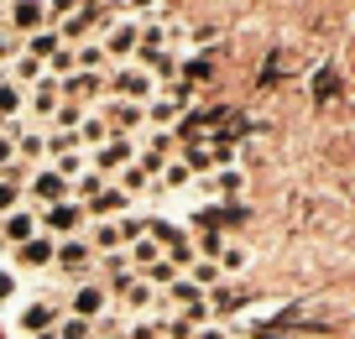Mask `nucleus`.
I'll return each instance as SVG.
<instances>
[{"label": "nucleus", "instance_id": "nucleus-31", "mask_svg": "<svg viewBox=\"0 0 355 339\" xmlns=\"http://www.w3.org/2000/svg\"><path fill=\"white\" fill-rule=\"evenodd\" d=\"M16 78H21V84H37V78H47V73H42L37 58H16Z\"/></svg>", "mask_w": 355, "mask_h": 339}, {"label": "nucleus", "instance_id": "nucleus-18", "mask_svg": "<svg viewBox=\"0 0 355 339\" xmlns=\"http://www.w3.org/2000/svg\"><path fill=\"white\" fill-rule=\"evenodd\" d=\"M125 256H131V266H141V272H146V266L162 261V245H157L152 235H141V241H131V251H125Z\"/></svg>", "mask_w": 355, "mask_h": 339}, {"label": "nucleus", "instance_id": "nucleus-10", "mask_svg": "<svg viewBox=\"0 0 355 339\" xmlns=\"http://www.w3.org/2000/svg\"><path fill=\"white\" fill-rule=\"evenodd\" d=\"M141 121H146V110H141V105H131V99H115V105H105V125H110V136L136 131Z\"/></svg>", "mask_w": 355, "mask_h": 339}, {"label": "nucleus", "instance_id": "nucleus-17", "mask_svg": "<svg viewBox=\"0 0 355 339\" xmlns=\"http://www.w3.org/2000/svg\"><path fill=\"white\" fill-rule=\"evenodd\" d=\"M183 277H189L193 287H204V293H214V287L225 282V272H220V266H214V261H193V266H189V272H183Z\"/></svg>", "mask_w": 355, "mask_h": 339}, {"label": "nucleus", "instance_id": "nucleus-5", "mask_svg": "<svg viewBox=\"0 0 355 339\" xmlns=\"http://www.w3.org/2000/svg\"><path fill=\"white\" fill-rule=\"evenodd\" d=\"M89 251H94V256H110V251H125L121 219H89Z\"/></svg>", "mask_w": 355, "mask_h": 339}, {"label": "nucleus", "instance_id": "nucleus-34", "mask_svg": "<svg viewBox=\"0 0 355 339\" xmlns=\"http://www.w3.org/2000/svg\"><path fill=\"white\" fill-rule=\"evenodd\" d=\"M73 11H84V0H47V21H63Z\"/></svg>", "mask_w": 355, "mask_h": 339}, {"label": "nucleus", "instance_id": "nucleus-26", "mask_svg": "<svg viewBox=\"0 0 355 339\" xmlns=\"http://www.w3.org/2000/svg\"><path fill=\"white\" fill-rule=\"evenodd\" d=\"M63 89H68V94H100L105 84H100V78H94V73H73V78H68Z\"/></svg>", "mask_w": 355, "mask_h": 339}, {"label": "nucleus", "instance_id": "nucleus-38", "mask_svg": "<svg viewBox=\"0 0 355 339\" xmlns=\"http://www.w3.org/2000/svg\"><path fill=\"white\" fill-rule=\"evenodd\" d=\"M11 162H16V141L0 131V173H11Z\"/></svg>", "mask_w": 355, "mask_h": 339}, {"label": "nucleus", "instance_id": "nucleus-44", "mask_svg": "<svg viewBox=\"0 0 355 339\" xmlns=\"http://www.w3.org/2000/svg\"><path fill=\"white\" fill-rule=\"evenodd\" d=\"M32 339H58V329H47V334H32Z\"/></svg>", "mask_w": 355, "mask_h": 339}, {"label": "nucleus", "instance_id": "nucleus-7", "mask_svg": "<svg viewBox=\"0 0 355 339\" xmlns=\"http://www.w3.org/2000/svg\"><path fill=\"white\" fill-rule=\"evenodd\" d=\"M110 89H115L121 99H131V105H141V99H152L157 78H152V73H136V68H121V73L110 78Z\"/></svg>", "mask_w": 355, "mask_h": 339}, {"label": "nucleus", "instance_id": "nucleus-43", "mask_svg": "<svg viewBox=\"0 0 355 339\" xmlns=\"http://www.w3.org/2000/svg\"><path fill=\"white\" fill-rule=\"evenodd\" d=\"M193 339H225V329L220 324H204V329H193Z\"/></svg>", "mask_w": 355, "mask_h": 339}, {"label": "nucleus", "instance_id": "nucleus-37", "mask_svg": "<svg viewBox=\"0 0 355 339\" xmlns=\"http://www.w3.org/2000/svg\"><path fill=\"white\" fill-rule=\"evenodd\" d=\"M209 78H214V68L204 63V58H193L189 63V84H209Z\"/></svg>", "mask_w": 355, "mask_h": 339}, {"label": "nucleus", "instance_id": "nucleus-36", "mask_svg": "<svg viewBox=\"0 0 355 339\" xmlns=\"http://www.w3.org/2000/svg\"><path fill=\"white\" fill-rule=\"evenodd\" d=\"M100 188H105V177H100V173H84V177H78V198H84V204L100 193Z\"/></svg>", "mask_w": 355, "mask_h": 339}, {"label": "nucleus", "instance_id": "nucleus-6", "mask_svg": "<svg viewBox=\"0 0 355 339\" xmlns=\"http://www.w3.org/2000/svg\"><path fill=\"white\" fill-rule=\"evenodd\" d=\"M63 272H73V277H84L89 266H94V251H89V241H78V235H68V241H58V256H53Z\"/></svg>", "mask_w": 355, "mask_h": 339}, {"label": "nucleus", "instance_id": "nucleus-24", "mask_svg": "<svg viewBox=\"0 0 355 339\" xmlns=\"http://www.w3.org/2000/svg\"><path fill=\"white\" fill-rule=\"evenodd\" d=\"M58 339H94V324H84V318H58Z\"/></svg>", "mask_w": 355, "mask_h": 339}, {"label": "nucleus", "instance_id": "nucleus-46", "mask_svg": "<svg viewBox=\"0 0 355 339\" xmlns=\"http://www.w3.org/2000/svg\"><path fill=\"white\" fill-rule=\"evenodd\" d=\"M261 339H277V334H261Z\"/></svg>", "mask_w": 355, "mask_h": 339}, {"label": "nucleus", "instance_id": "nucleus-32", "mask_svg": "<svg viewBox=\"0 0 355 339\" xmlns=\"http://www.w3.org/2000/svg\"><path fill=\"white\" fill-rule=\"evenodd\" d=\"M58 177H84V157L78 152H68V157H58V167H53Z\"/></svg>", "mask_w": 355, "mask_h": 339}, {"label": "nucleus", "instance_id": "nucleus-12", "mask_svg": "<svg viewBox=\"0 0 355 339\" xmlns=\"http://www.w3.org/2000/svg\"><path fill=\"white\" fill-rule=\"evenodd\" d=\"M32 235H42V230H37V214H32V209H11V214L0 219V241H16V245H26Z\"/></svg>", "mask_w": 355, "mask_h": 339}, {"label": "nucleus", "instance_id": "nucleus-45", "mask_svg": "<svg viewBox=\"0 0 355 339\" xmlns=\"http://www.w3.org/2000/svg\"><path fill=\"white\" fill-rule=\"evenodd\" d=\"M0 256H6V241H0Z\"/></svg>", "mask_w": 355, "mask_h": 339}, {"label": "nucleus", "instance_id": "nucleus-33", "mask_svg": "<svg viewBox=\"0 0 355 339\" xmlns=\"http://www.w3.org/2000/svg\"><path fill=\"white\" fill-rule=\"evenodd\" d=\"M162 183H167V188H189V183H193V173H189V167H183V162H167Z\"/></svg>", "mask_w": 355, "mask_h": 339}, {"label": "nucleus", "instance_id": "nucleus-29", "mask_svg": "<svg viewBox=\"0 0 355 339\" xmlns=\"http://www.w3.org/2000/svg\"><path fill=\"white\" fill-rule=\"evenodd\" d=\"M125 339H162V329H157V318H136V324H125Z\"/></svg>", "mask_w": 355, "mask_h": 339}, {"label": "nucleus", "instance_id": "nucleus-42", "mask_svg": "<svg viewBox=\"0 0 355 339\" xmlns=\"http://www.w3.org/2000/svg\"><path fill=\"white\" fill-rule=\"evenodd\" d=\"M73 68V53H53V73H68Z\"/></svg>", "mask_w": 355, "mask_h": 339}, {"label": "nucleus", "instance_id": "nucleus-27", "mask_svg": "<svg viewBox=\"0 0 355 339\" xmlns=\"http://www.w3.org/2000/svg\"><path fill=\"white\" fill-rule=\"evenodd\" d=\"M146 183H152V177H146V173H141V167H136V162H131V167H125V173H121V193H141Z\"/></svg>", "mask_w": 355, "mask_h": 339}, {"label": "nucleus", "instance_id": "nucleus-40", "mask_svg": "<svg viewBox=\"0 0 355 339\" xmlns=\"http://www.w3.org/2000/svg\"><path fill=\"white\" fill-rule=\"evenodd\" d=\"M0 297H16V272L11 266H0Z\"/></svg>", "mask_w": 355, "mask_h": 339}, {"label": "nucleus", "instance_id": "nucleus-21", "mask_svg": "<svg viewBox=\"0 0 355 339\" xmlns=\"http://www.w3.org/2000/svg\"><path fill=\"white\" fill-rule=\"evenodd\" d=\"M209 188L225 193V198H235L241 193V173H235V167H220V173H209Z\"/></svg>", "mask_w": 355, "mask_h": 339}, {"label": "nucleus", "instance_id": "nucleus-35", "mask_svg": "<svg viewBox=\"0 0 355 339\" xmlns=\"http://www.w3.org/2000/svg\"><path fill=\"white\" fill-rule=\"evenodd\" d=\"M21 110V89L16 84H0V115H16Z\"/></svg>", "mask_w": 355, "mask_h": 339}, {"label": "nucleus", "instance_id": "nucleus-9", "mask_svg": "<svg viewBox=\"0 0 355 339\" xmlns=\"http://www.w3.org/2000/svg\"><path fill=\"white\" fill-rule=\"evenodd\" d=\"M340 89H345V78H340V68H334V63H319V68H313V78H309L313 105H334V99H340Z\"/></svg>", "mask_w": 355, "mask_h": 339}, {"label": "nucleus", "instance_id": "nucleus-1", "mask_svg": "<svg viewBox=\"0 0 355 339\" xmlns=\"http://www.w3.org/2000/svg\"><path fill=\"white\" fill-rule=\"evenodd\" d=\"M68 313L84 318V324H94V318L110 313V293H105L100 282H78V287H73V303H68Z\"/></svg>", "mask_w": 355, "mask_h": 339}, {"label": "nucleus", "instance_id": "nucleus-41", "mask_svg": "<svg viewBox=\"0 0 355 339\" xmlns=\"http://www.w3.org/2000/svg\"><path fill=\"white\" fill-rule=\"evenodd\" d=\"M0 58H16V37H11V26H0Z\"/></svg>", "mask_w": 355, "mask_h": 339}, {"label": "nucleus", "instance_id": "nucleus-28", "mask_svg": "<svg viewBox=\"0 0 355 339\" xmlns=\"http://www.w3.org/2000/svg\"><path fill=\"white\" fill-rule=\"evenodd\" d=\"M214 266H220V272H245V251H241V245H225Z\"/></svg>", "mask_w": 355, "mask_h": 339}, {"label": "nucleus", "instance_id": "nucleus-14", "mask_svg": "<svg viewBox=\"0 0 355 339\" xmlns=\"http://www.w3.org/2000/svg\"><path fill=\"white\" fill-rule=\"evenodd\" d=\"M16 256H21V266H53V256H58V241H53V235H32V241H26Z\"/></svg>", "mask_w": 355, "mask_h": 339}, {"label": "nucleus", "instance_id": "nucleus-20", "mask_svg": "<svg viewBox=\"0 0 355 339\" xmlns=\"http://www.w3.org/2000/svg\"><path fill=\"white\" fill-rule=\"evenodd\" d=\"M11 21H16V26H42V21H47V11H42V6H37V0H16Z\"/></svg>", "mask_w": 355, "mask_h": 339}, {"label": "nucleus", "instance_id": "nucleus-8", "mask_svg": "<svg viewBox=\"0 0 355 339\" xmlns=\"http://www.w3.org/2000/svg\"><path fill=\"white\" fill-rule=\"evenodd\" d=\"M26 193H32L42 209H53V204H68V177H58V173H47V167H42V173H37L32 183H26Z\"/></svg>", "mask_w": 355, "mask_h": 339}, {"label": "nucleus", "instance_id": "nucleus-30", "mask_svg": "<svg viewBox=\"0 0 355 339\" xmlns=\"http://www.w3.org/2000/svg\"><path fill=\"white\" fill-rule=\"evenodd\" d=\"M58 125H63V131H78V125H84V110L78 105H58V115H53Z\"/></svg>", "mask_w": 355, "mask_h": 339}, {"label": "nucleus", "instance_id": "nucleus-3", "mask_svg": "<svg viewBox=\"0 0 355 339\" xmlns=\"http://www.w3.org/2000/svg\"><path fill=\"white\" fill-rule=\"evenodd\" d=\"M37 225H47V235H78V225H84V204H53V209H42V219Z\"/></svg>", "mask_w": 355, "mask_h": 339}, {"label": "nucleus", "instance_id": "nucleus-16", "mask_svg": "<svg viewBox=\"0 0 355 339\" xmlns=\"http://www.w3.org/2000/svg\"><path fill=\"white\" fill-rule=\"evenodd\" d=\"M58 105H63V99H58V84H53V78H42V84L32 89V115H47V121H53Z\"/></svg>", "mask_w": 355, "mask_h": 339}, {"label": "nucleus", "instance_id": "nucleus-19", "mask_svg": "<svg viewBox=\"0 0 355 339\" xmlns=\"http://www.w3.org/2000/svg\"><path fill=\"white\" fill-rule=\"evenodd\" d=\"M78 141H84V146H105V141H110V125H105L100 115H84V125H78Z\"/></svg>", "mask_w": 355, "mask_h": 339}, {"label": "nucleus", "instance_id": "nucleus-11", "mask_svg": "<svg viewBox=\"0 0 355 339\" xmlns=\"http://www.w3.org/2000/svg\"><path fill=\"white\" fill-rule=\"evenodd\" d=\"M89 219H110V214H131V193H121V188H100V193L84 204Z\"/></svg>", "mask_w": 355, "mask_h": 339}, {"label": "nucleus", "instance_id": "nucleus-15", "mask_svg": "<svg viewBox=\"0 0 355 339\" xmlns=\"http://www.w3.org/2000/svg\"><path fill=\"white\" fill-rule=\"evenodd\" d=\"M204 303H209V313H241V308L251 303V297H245L241 287H225V282H220L209 297H204Z\"/></svg>", "mask_w": 355, "mask_h": 339}, {"label": "nucleus", "instance_id": "nucleus-23", "mask_svg": "<svg viewBox=\"0 0 355 339\" xmlns=\"http://www.w3.org/2000/svg\"><path fill=\"white\" fill-rule=\"evenodd\" d=\"M58 42H63V32H32V42H26V47H32V58L42 63V58L58 53Z\"/></svg>", "mask_w": 355, "mask_h": 339}, {"label": "nucleus", "instance_id": "nucleus-39", "mask_svg": "<svg viewBox=\"0 0 355 339\" xmlns=\"http://www.w3.org/2000/svg\"><path fill=\"white\" fill-rule=\"evenodd\" d=\"M277 78H282V53H272L266 68H261V84H277Z\"/></svg>", "mask_w": 355, "mask_h": 339}, {"label": "nucleus", "instance_id": "nucleus-4", "mask_svg": "<svg viewBox=\"0 0 355 339\" xmlns=\"http://www.w3.org/2000/svg\"><path fill=\"white\" fill-rule=\"evenodd\" d=\"M136 162V146H131V136H110V141L94 152V167L100 173H125V167Z\"/></svg>", "mask_w": 355, "mask_h": 339}, {"label": "nucleus", "instance_id": "nucleus-22", "mask_svg": "<svg viewBox=\"0 0 355 339\" xmlns=\"http://www.w3.org/2000/svg\"><path fill=\"white\" fill-rule=\"evenodd\" d=\"M11 209H21V183H16V177H6V173H0V219L11 214Z\"/></svg>", "mask_w": 355, "mask_h": 339}, {"label": "nucleus", "instance_id": "nucleus-25", "mask_svg": "<svg viewBox=\"0 0 355 339\" xmlns=\"http://www.w3.org/2000/svg\"><path fill=\"white\" fill-rule=\"evenodd\" d=\"M105 58H110V53H105L100 42H84V47H78V53H73V63H78V68H84V73H89V68H100Z\"/></svg>", "mask_w": 355, "mask_h": 339}, {"label": "nucleus", "instance_id": "nucleus-2", "mask_svg": "<svg viewBox=\"0 0 355 339\" xmlns=\"http://www.w3.org/2000/svg\"><path fill=\"white\" fill-rule=\"evenodd\" d=\"M58 318H63V308H58V303H47V297H32V303L16 313V324H21V334H47Z\"/></svg>", "mask_w": 355, "mask_h": 339}, {"label": "nucleus", "instance_id": "nucleus-13", "mask_svg": "<svg viewBox=\"0 0 355 339\" xmlns=\"http://www.w3.org/2000/svg\"><path fill=\"white\" fill-rule=\"evenodd\" d=\"M136 42H141V26H136V21H115L105 53H110V58H125V53H136Z\"/></svg>", "mask_w": 355, "mask_h": 339}]
</instances>
